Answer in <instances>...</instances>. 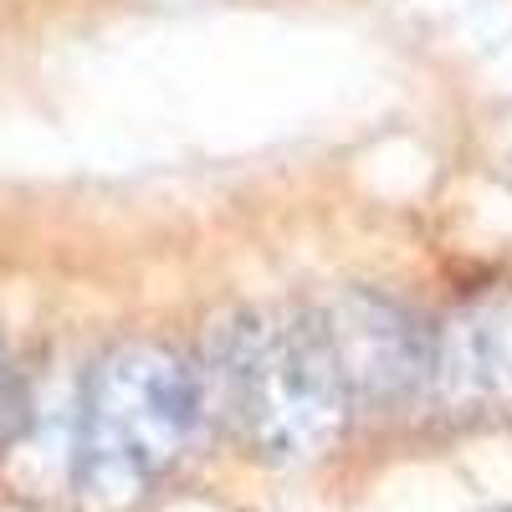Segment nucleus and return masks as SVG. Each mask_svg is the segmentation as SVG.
I'll return each mask as SVG.
<instances>
[{"label": "nucleus", "mask_w": 512, "mask_h": 512, "mask_svg": "<svg viewBox=\"0 0 512 512\" xmlns=\"http://www.w3.org/2000/svg\"><path fill=\"white\" fill-rule=\"evenodd\" d=\"M431 390L456 410L512 400V297L461 308L431 338Z\"/></svg>", "instance_id": "20e7f679"}, {"label": "nucleus", "mask_w": 512, "mask_h": 512, "mask_svg": "<svg viewBox=\"0 0 512 512\" xmlns=\"http://www.w3.org/2000/svg\"><path fill=\"white\" fill-rule=\"evenodd\" d=\"M200 390L272 466L318 461L354 410L318 313H236L210 338Z\"/></svg>", "instance_id": "f257e3e1"}, {"label": "nucleus", "mask_w": 512, "mask_h": 512, "mask_svg": "<svg viewBox=\"0 0 512 512\" xmlns=\"http://www.w3.org/2000/svg\"><path fill=\"white\" fill-rule=\"evenodd\" d=\"M323 318L354 405H400L431 384V333L379 292H344Z\"/></svg>", "instance_id": "7ed1b4c3"}, {"label": "nucleus", "mask_w": 512, "mask_h": 512, "mask_svg": "<svg viewBox=\"0 0 512 512\" xmlns=\"http://www.w3.org/2000/svg\"><path fill=\"white\" fill-rule=\"evenodd\" d=\"M6 410H11V369H6V354H0V425H6Z\"/></svg>", "instance_id": "39448f33"}, {"label": "nucleus", "mask_w": 512, "mask_h": 512, "mask_svg": "<svg viewBox=\"0 0 512 512\" xmlns=\"http://www.w3.org/2000/svg\"><path fill=\"white\" fill-rule=\"evenodd\" d=\"M200 415L205 390L190 359L149 338L108 349L82 384L72 456L77 497L98 512L139 502L180 461Z\"/></svg>", "instance_id": "f03ea898"}, {"label": "nucleus", "mask_w": 512, "mask_h": 512, "mask_svg": "<svg viewBox=\"0 0 512 512\" xmlns=\"http://www.w3.org/2000/svg\"><path fill=\"white\" fill-rule=\"evenodd\" d=\"M497 512H512V507H497Z\"/></svg>", "instance_id": "423d86ee"}]
</instances>
